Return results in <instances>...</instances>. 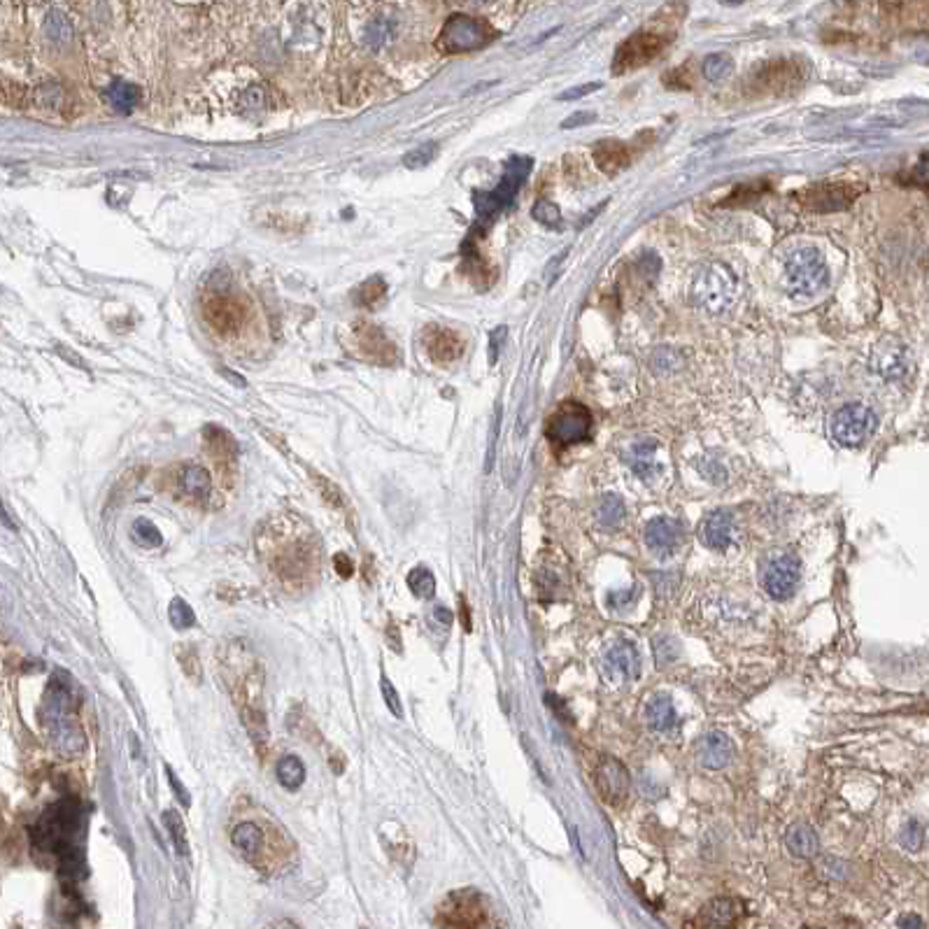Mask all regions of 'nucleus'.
I'll list each match as a JSON object with an SVG mask.
<instances>
[{
	"label": "nucleus",
	"instance_id": "1",
	"mask_svg": "<svg viewBox=\"0 0 929 929\" xmlns=\"http://www.w3.org/2000/svg\"><path fill=\"white\" fill-rule=\"evenodd\" d=\"M84 831V811L77 799H63L50 806L40 816L31 830L33 843L43 853L54 855L59 860L61 878H77L84 873V853L77 846V839Z\"/></svg>",
	"mask_w": 929,
	"mask_h": 929
},
{
	"label": "nucleus",
	"instance_id": "2",
	"mask_svg": "<svg viewBox=\"0 0 929 929\" xmlns=\"http://www.w3.org/2000/svg\"><path fill=\"white\" fill-rule=\"evenodd\" d=\"M43 720L59 755L75 757L84 750L87 738L75 717V690L66 674L59 675V680H51L43 704Z\"/></svg>",
	"mask_w": 929,
	"mask_h": 929
},
{
	"label": "nucleus",
	"instance_id": "3",
	"mask_svg": "<svg viewBox=\"0 0 929 929\" xmlns=\"http://www.w3.org/2000/svg\"><path fill=\"white\" fill-rule=\"evenodd\" d=\"M690 296H692L694 306H699L701 310L722 312L730 306H734L736 296H738V280H736L734 270L727 263H704L694 273L692 285H690Z\"/></svg>",
	"mask_w": 929,
	"mask_h": 929
},
{
	"label": "nucleus",
	"instance_id": "4",
	"mask_svg": "<svg viewBox=\"0 0 929 929\" xmlns=\"http://www.w3.org/2000/svg\"><path fill=\"white\" fill-rule=\"evenodd\" d=\"M785 277L792 296L811 299L817 292H823L830 270L817 247H799L785 259Z\"/></svg>",
	"mask_w": 929,
	"mask_h": 929
},
{
	"label": "nucleus",
	"instance_id": "5",
	"mask_svg": "<svg viewBox=\"0 0 929 929\" xmlns=\"http://www.w3.org/2000/svg\"><path fill=\"white\" fill-rule=\"evenodd\" d=\"M531 173V159L529 156H515L511 161L505 163L504 177L496 184V189H492L489 194H480L475 199V210H478V226L485 229L489 222L499 213H504L505 207L511 206L512 199L518 196L519 187L527 180V175Z\"/></svg>",
	"mask_w": 929,
	"mask_h": 929
},
{
	"label": "nucleus",
	"instance_id": "6",
	"mask_svg": "<svg viewBox=\"0 0 929 929\" xmlns=\"http://www.w3.org/2000/svg\"><path fill=\"white\" fill-rule=\"evenodd\" d=\"M878 426V418L871 408L862 403H848L831 418V438L843 448H860L873 436Z\"/></svg>",
	"mask_w": 929,
	"mask_h": 929
},
{
	"label": "nucleus",
	"instance_id": "7",
	"mask_svg": "<svg viewBox=\"0 0 929 929\" xmlns=\"http://www.w3.org/2000/svg\"><path fill=\"white\" fill-rule=\"evenodd\" d=\"M492 38V28L485 21L468 17V14H455L445 21L441 38H438V47L448 54H459V51L480 50Z\"/></svg>",
	"mask_w": 929,
	"mask_h": 929
},
{
	"label": "nucleus",
	"instance_id": "8",
	"mask_svg": "<svg viewBox=\"0 0 929 929\" xmlns=\"http://www.w3.org/2000/svg\"><path fill=\"white\" fill-rule=\"evenodd\" d=\"M671 43V33L652 31V28H643L636 35H631L627 43L620 47L613 63V73H627V70L641 68L652 59H657L664 51V47Z\"/></svg>",
	"mask_w": 929,
	"mask_h": 929
},
{
	"label": "nucleus",
	"instance_id": "9",
	"mask_svg": "<svg viewBox=\"0 0 929 929\" xmlns=\"http://www.w3.org/2000/svg\"><path fill=\"white\" fill-rule=\"evenodd\" d=\"M589 431H592V412L587 410L585 406H581V403H575V401H566L548 419L545 433H548L552 443L574 445L585 441L589 436Z\"/></svg>",
	"mask_w": 929,
	"mask_h": 929
},
{
	"label": "nucleus",
	"instance_id": "10",
	"mask_svg": "<svg viewBox=\"0 0 929 929\" xmlns=\"http://www.w3.org/2000/svg\"><path fill=\"white\" fill-rule=\"evenodd\" d=\"M801 578V566L794 555H780L771 559L764 574V589L774 599H787L797 589Z\"/></svg>",
	"mask_w": 929,
	"mask_h": 929
},
{
	"label": "nucleus",
	"instance_id": "11",
	"mask_svg": "<svg viewBox=\"0 0 929 929\" xmlns=\"http://www.w3.org/2000/svg\"><path fill=\"white\" fill-rule=\"evenodd\" d=\"M862 191V187H855L848 182H827V184H816L804 194V206L816 210V213H834L841 207H848L853 199Z\"/></svg>",
	"mask_w": 929,
	"mask_h": 929
},
{
	"label": "nucleus",
	"instance_id": "12",
	"mask_svg": "<svg viewBox=\"0 0 929 929\" xmlns=\"http://www.w3.org/2000/svg\"><path fill=\"white\" fill-rule=\"evenodd\" d=\"M594 783H597V792L601 794V799L611 806L622 804L629 792V774H627L622 761L613 760V757L601 760V764L594 771Z\"/></svg>",
	"mask_w": 929,
	"mask_h": 929
},
{
	"label": "nucleus",
	"instance_id": "13",
	"mask_svg": "<svg viewBox=\"0 0 929 929\" xmlns=\"http://www.w3.org/2000/svg\"><path fill=\"white\" fill-rule=\"evenodd\" d=\"M485 910L482 902L475 892H455L448 902V925H459V927H475L485 920Z\"/></svg>",
	"mask_w": 929,
	"mask_h": 929
},
{
	"label": "nucleus",
	"instance_id": "14",
	"mask_svg": "<svg viewBox=\"0 0 929 929\" xmlns=\"http://www.w3.org/2000/svg\"><path fill=\"white\" fill-rule=\"evenodd\" d=\"M697 757L706 769H722L734 757V743L722 731H711L699 741Z\"/></svg>",
	"mask_w": 929,
	"mask_h": 929
},
{
	"label": "nucleus",
	"instance_id": "15",
	"mask_svg": "<svg viewBox=\"0 0 929 929\" xmlns=\"http://www.w3.org/2000/svg\"><path fill=\"white\" fill-rule=\"evenodd\" d=\"M929 114V107L925 105H910V103H890V105L880 107L871 117L867 119V124L871 126H906L910 121H917Z\"/></svg>",
	"mask_w": 929,
	"mask_h": 929
},
{
	"label": "nucleus",
	"instance_id": "16",
	"mask_svg": "<svg viewBox=\"0 0 929 929\" xmlns=\"http://www.w3.org/2000/svg\"><path fill=\"white\" fill-rule=\"evenodd\" d=\"M605 668L615 678H634L641 671L638 650L629 641H620L605 657Z\"/></svg>",
	"mask_w": 929,
	"mask_h": 929
},
{
	"label": "nucleus",
	"instance_id": "17",
	"mask_svg": "<svg viewBox=\"0 0 929 929\" xmlns=\"http://www.w3.org/2000/svg\"><path fill=\"white\" fill-rule=\"evenodd\" d=\"M704 541L708 548L724 550L734 541V518L727 511H713L704 522Z\"/></svg>",
	"mask_w": 929,
	"mask_h": 929
},
{
	"label": "nucleus",
	"instance_id": "18",
	"mask_svg": "<svg viewBox=\"0 0 929 929\" xmlns=\"http://www.w3.org/2000/svg\"><path fill=\"white\" fill-rule=\"evenodd\" d=\"M231 841L236 846L238 853H243L250 862H259V857L263 855V841H266V834H263L262 824L256 823H238L231 831Z\"/></svg>",
	"mask_w": 929,
	"mask_h": 929
},
{
	"label": "nucleus",
	"instance_id": "19",
	"mask_svg": "<svg viewBox=\"0 0 929 929\" xmlns=\"http://www.w3.org/2000/svg\"><path fill=\"white\" fill-rule=\"evenodd\" d=\"M680 541V524L675 519L668 518H657L652 522H648L645 527V543L648 548L657 550V552H668L674 550Z\"/></svg>",
	"mask_w": 929,
	"mask_h": 929
},
{
	"label": "nucleus",
	"instance_id": "20",
	"mask_svg": "<svg viewBox=\"0 0 929 929\" xmlns=\"http://www.w3.org/2000/svg\"><path fill=\"white\" fill-rule=\"evenodd\" d=\"M873 368L878 371L883 378H902L906 371V349L902 343H892V345H880L876 352H873Z\"/></svg>",
	"mask_w": 929,
	"mask_h": 929
},
{
	"label": "nucleus",
	"instance_id": "21",
	"mask_svg": "<svg viewBox=\"0 0 929 929\" xmlns=\"http://www.w3.org/2000/svg\"><path fill=\"white\" fill-rule=\"evenodd\" d=\"M785 846L794 857L808 860V857H816L817 850H820V839H817V831L813 830L811 824L799 823L787 830Z\"/></svg>",
	"mask_w": 929,
	"mask_h": 929
},
{
	"label": "nucleus",
	"instance_id": "22",
	"mask_svg": "<svg viewBox=\"0 0 929 929\" xmlns=\"http://www.w3.org/2000/svg\"><path fill=\"white\" fill-rule=\"evenodd\" d=\"M736 917V902L734 899H713L711 904H706L699 913V920L694 927H727L734 923Z\"/></svg>",
	"mask_w": 929,
	"mask_h": 929
},
{
	"label": "nucleus",
	"instance_id": "23",
	"mask_svg": "<svg viewBox=\"0 0 929 929\" xmlns=\"http://www.w3.org/2000/svg\"><path fill=\"white\" fill-rule=\"evenodd\" d=\"M645 717H648V724L652 730H671L675 724V708L671 697H667V694H655V697L648 701V706H645Z\"/></svg>",
	"mask_w": 929,
	"mask_h": 929
},
{
	"label": "nucleus",
	"instance_id": "24",
	"mask_svg": "<svg viewBox=\"0 0 929 929\" xmlns=\"http://www.w3.org/2000/svg\"><path fill=\"white\" fill-rule=\"evenodd\" d=\"M180 487H182V492L187 494V496L203 501V499H207V494H210L213 480H210L207 468L191 464V466H187L180 473Z\"/></svg>",
	"mask_w": 929,
	"mask_h": 929
},
{
	"label": "nucleus",
	"instance_id": "25",
	"mask_svg": "<svg viewBox=\"0 0 929 929\" xmlns=\"http://www.w3.org/2000/svg\"><path fill=\"white\" fill-rule=\"evenodd\" d=\"M277 780L282 783L285 790H299L303 783H306V767L299 757L287 755L277 761Z\"/></svg>",
	"mask_w": 929,
	"mask_h": 929
},
{
	"label": "nucleus",
	"instance_id": "26",
	"mask_svg": "<svg viewBox=\"0 0 929 929\" xmlns=\"http://www.w3.org/2000/svg\"><path fill=\"white\" fill-rule=\"evenodd\" d=\"M107 98H110V103H113V107L119 114H129L137 105V100H140V89L136 84H129V82H114L110 91H107Z\"/></svg>",
	"mask_w": 929,
	"mask_h": 929
},
{
	"label": "nucleus",
	"instance_id": "27",
	"mask_svg": "<svg viewBox=\"0 0 929 929\" xmlns=\"http://www.w3.org/2000/svg\"><path fill=\"white\" fill-rule=\"evenodd\" d=\"M163 824H166V830H168L170 839H173V846H175V850H177V855L184 857V860H189V857H191V850H189L187 830H184V820H182L180 813L177 811L163 813Z\"/></svg>",
	"mask_w": 929,
	"mask_h": 929
},
{
	"label": "nucleus",
	"instance_id": "28",
	"mask_svg": "<svg viewBox=\"0 0 929 929\" xmlns=\"http://www.w3.org/2000/svg\"><path fill=\"white\" fill-rule=\"evenodd\" d=\"M597 161H599V166L604 170L615 173V170H620L622 166H627L629 154H627V150H624L622 144L615 143V140H605L601 147H597Z\"/></svg>",
	"mask_w": 929,
	"mask_h": 929
},
{
	"label": "nucleus",
	"instance_id": "29",
	"mask_svg": "<svg viewBox=\"0 0 929 929\" xmlns=\"http://www.w3.org/2000/svg\"><path fill=\"white\" fill-rule=\"evenodd\" d=\"M44 33L54 44H68L73 40V24H70L66 14L59 12V10H51L47 14V20H44Z\"/></svg>",
	"mask_w": 929,
	"mask_h": 929
},
{
	"label": "nucleus",
	"instance_id": "30",
	"mask_svg": "<svg viewBox=\"0 0 929 929\" xmlns=\"http://www.w3.org/2000/svg\"><path fill=\"white\" fill-rule=\"evenodd\" d=\"M624 504L618 494H604L599 501V522L605 529H615L624 519Z\"/></svg>",
	"mask_w": 929,
	"mask_h": 929
},
{
	"label": "nucleus",
	"instance_id": "31",
	"mask_svg": "<svg viewBox=\"0 0 929 929\" xmlns=\"http://www.w3.org/2000/svg\"><path fill=\"white\" fill-rule=\"evenodd\" d=\"M408 589L418 599H431L436 594V578L426 566L412 568L410 574H408Z\"/></svg>",
	"mask_w": 929,
	"mask_h": 929
},
{
	"label": "nucleus",
	"instance_id": "32",
	"mask_svg": "<svg viewBox=\"0 0 929 929\" xmlns=\"http://www.w3.org/2000/svg\"><path fill=\"white\" fill-rule=\"evenodd\" d=\"M131 536L133 541L140 545V548H159L163 543V536H161V531H159V527H156L152 519H136L131 527Z\"/></svg>",
	"mask_w": 929,
	"mask_h": 929
},
{
	"label": "nucleus",
	"instance_id": "33",
	"mask_svg": "<svg viewBox=\"0 0 929 929\" xmlns=\"http://www.w3.org/2000/svg\"><path fill=\"white\" fill-rule=\"evenodd\" d=\"M652 455H655V443L652 441H643V443L634 445L631 449V468L634 473L641 475V478H650L652 471H655V464H652Z\"/></svg>",
	"mask_w": 929,
	"mask_h": 929
},
{
	"label": "nucleus",
	"instance_id": "34",
	"mask_svg": "<svg viewBox=\"0 0 929 929\" xmlns=\"http://www.w3.org/2000/svg\"><path fill=\"white\" fill-rule=\"evenodd\" d=\"M168 620L170 624H173L175 629H189V627H194L196 624V613L194 608L187 604L184 599H180V597H175L173 601H170V608H168Z\"/></svg>",
	"mask_w": 929,
	"mask_h": 929
},
{
	"label": "nucleus",
	"instance_id": "35",
	"mask_svg": "<svg viewBox=\"0 0 929 929\" xmlns=\"http://www.w3.org/2000/svg\"><path fill=\"white\" fill-rule=\"evenodd\" d=\"M731 68H734V61L730 54H711L704 61V77L708 82H722L724 77H730Z\"/></svg>",
	"mask_w": 929,
	"mask_h": 929
},
{
	"label": "nucleus",
	"instance_id": "36",
	"mask_svg": "<svg viewBox=\"0 0 929 929\" xmlns=\"http://www.w3.org/2000/svg\"><path fill=\"white\" fill-rule=\"evenodd\" d=\"M531 215H534L536 222H541L543 226H550V229H559L562 226V213H559V207L552 200H538Z\"/></svg>",
	"mask_w": 929,
	"mask_h": 929
},
{
	"label": "nucleus",
	"instance_id": "37",
	"mask_svg": "<svg viewBox=\"0 0 929 929\" xmlns=\"http://www.w3.org/2000/svg\"><path fill=\"white\" fill-rule=\"evenodd\" d=\"M899 843L906 850H920L925 843V827L920 820H909L899 831Z\"/></svg>",
	"mask_w": 929,
	"mask_h": 929
},
{
	"label": "nucleus",
	"instance_id": "38",
	"mask_svg": "<svg viewBox=\"0 0 929 929\" xmlns=\"http://www.w3.org/2000/svg\"><path fill=\"white\" fill-rule=\"evenodd\" d=\"M206 438H207V443H210V448H215L222 457H236V443H233V438L226 433L224 429H217V426H207L206 429Z\"/></svg>",
	"mask_w": 929,
	"mask_h": 929
},
{
	"label": "nucleus",
	"instance_id": "39",
	"mask_svg": "<svg viewBox=\"0 0 929 929\" xmlns=\"http://www.w3.org/2000/svg\"><path fill=\"white\" fill-rule=\"evenodd\" d=\"M436 154H438V144L426 143V144H422V147H418V150H412L410 154L403 156V166H406V168H422V166H426V163L433 161Z\"/></svg>",
	"mask_w": 929,
	"mask_h": 929
},
{
	"label": "nucleus",
	"instance_id": "40",
	"mask_svg": "<svg viewBox=\"0 0 929 929\" xmlns=\"http://www.w3.org/2000/svg\"><path fill=\"white\" fill-rule=\"evenodd\" d=\"M389 33H392V24H389V20L380 17V20H375L373 24L368 26L366 44L368 47H373V50H380L382 44L389 40Z\"/></svg>",
	"mask_w": 929,
	"mask_h": 929
},
{
	"label": "nucleus",
	"instance_id": "41",
	"mask_svg": "<svg viewBox=\"0 0 929 929\" xmlns=\"http://www.w3.org/2000/svg\"><path fill=\"white\" fill-rule=\"evenodd\" d=\"M636 601L638 587H631V589H624V592L608 594V608H611V611H627V608H631Z\"/></svg>",
	"mask_w": 929,
	"mask_h": 929
},
{
	"label": "nucleus",
	"instance_id": "42",
	"mask_svg": "<svg viewBox=\"0 0 929 929\" xmlns=\"http://www.w3.org/2000/svg\"><path fill=\"white\" fill-rule=\"evenodd\" d=\"M380 690H382V699H385V704H387L389 711H392L396 717H403V706H401L399 692H396V687L392 685V680H389L387 675H382Z\"/></svg>",
	"mask_w": 929,
	"mask_h": 929
},
{
	"label": "nucleus",
	"instance_id": "43",
	"mask_svg": "<svg viewBox=\"0 0 929 929\" xmlns=\"http://www.w3.org/2000/svg\"><path fill=\"white\" fill-rule=\"evenodd\" d=\"M163 771H166L168 785H170V790H173V792H175V797H177V801H180V804H184V808H189V806H191V794H189V790H187V787H184V783H182V780L177 778V774H175L173 767H168V764L163 767Z\"/></svg>",
	"mask_w": 929,
	"mask_h": 929
},
{
	"label": "nucleus",
	"instance_id": "44",
	"mask_svg": "<svg viewBox=\"0 0 929 929\" xmlns=\"http://www.w3.org/2000/svg\"><path fill=\"white\" fill-rule=\"evenodd\" d=\"M599 89H601V82H589V84H581V87L568 89V91H564V94L557 96V100H578V98H585V96L594 94V91H599Z\"/></svg>",
	"mask_w": 929,
	"mask_h": 929
},
{
	"label": "nucleus",
	"instance_id": "45",
	"mask_svg": "<svg viewBox=\"0 0 929 929\" xmlns=\"http://www.w3.org/2000/svg\"><path fill=\"white\" fill-rule=\"evenodd\" d=\"M913 182L920 187H929V154H925L913 168Z\"/></svg>",
	"mask_w": 929,
	"mask_h": 929
},
{
	"label": "nucleus",
	"instance_id": "46",
	"mask_svg": "<svg viewBox=\"0 0 929 929\" xmlns=\"http://www.w3.org/2000/svg\"><path fill=\"white\" fill-rule=\"evenodd\" d=\"M333 568H336V574L340 575V578H345V581H347V578H352V574H355L352 559H349L347 555H343V552L333 557Z\"/></svg>",
	"mask_w": 929,
	"mask_h": 929
},
{
	"label": "nucleus",
	"instance_id": "47",
	"mask_svg": "<svg viewBox=\"0 0 929 929\" xmlns=\"http://www.w3.org/2000/svg\"><path fill=\"white\" fill-rule=\"evenodd\" d=\"M505 326H499V329L494 331L492 336H489V363H496V355H499V345L504 343V338H505Z\"/></svg>",
	"mask_w": 929,
	"mask_h": 929
},
{
	"label": "nucleus",
	"instance_id": "48",
	"mask_svg": "<svg viewBox=\"0 0 929 929\" xmlns=\"http://www.w3.org/2000/svg\"><path fill=\"white\" fill-rule=\"evenodd\" d=\"M594 119H597V114H594V113H575V114H571V117H568V119H564L562 129H575V126L592 124Z\"/></svg>",
	"mask_w": 929,
	"mask_h": 929
},
{
	"label": "nucleus",
	"instance_id": "49",
	"mask_svg": "<svg viewBox=\"0 0 929 929\" xmlns=\"http://www.w3.org/2000/svg\"><path fill=\"white\" fill-rule=\"evenodd\" d=\"M433 615H436V620H438V622H441V624H445V627H448V624H449V622H452V613H449V611H448V608H443V605H438L436 611H433Z\"/></svg>",
	"mask_w": 929,
	"mask_h": 929
},
{
	"label": "nucleus",
	"instance_id": "50",
	"mask_svg": "<svg viewBox=\"0 0 929 929\" xmlns=\"http://www.w3.org/2000/svg\"><path fill=\"white\" fill-rule=\"evenodd\" d=\"M899 927H923V920L920 917H902Z\"/></svg>",
	"mask_w": 929,
	"mask_h": 929
},
{
	"label": "nucleus",
	"instance_id": "51",
	"mask_svg": "<svg viewBox=\"0 0 929 929\" xmlns=\"http://www.w3.org/2000/svg\"><path fill=\"white\" fill-rule=\"evenodd\" d=\"M296 923H289V920H277V923H273V927H293Z\"/></svg>",
	"mask_w": 929,
	"mask_h": 929
},
{
	"label": "nucleus",
	"instance_id": "52",
	"mask_svg": "<svg viewBox=\"0 0 929 929\" xmlns=\"http://www.w3.org/2000/svg\"><path fill=\"white\" fill-rule=\"evenodd\" d=\"M722 3H727V5H741L743 0H722Z\"/></svg>",
	"mask_w": 929,
	"mask_h": 929
},
{
	"label": "nucleus",
	"instance_id": "53",
	"mask_svg": "<svg viewBox=\"0 0 929 929\" xmlns=\"http://www.w3.org/2000/svg\"><path fill=\"white\" fill-rule=\"evenodd\" d=\"M475 3H492V0H475Z\"/></svg>",
	"mask_w": 929,
	"mask_h": 929
}]
</instances>
